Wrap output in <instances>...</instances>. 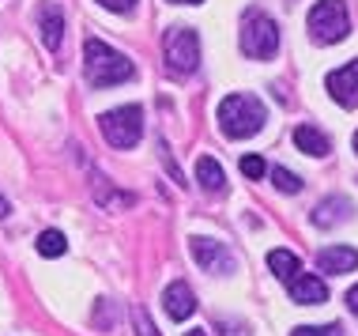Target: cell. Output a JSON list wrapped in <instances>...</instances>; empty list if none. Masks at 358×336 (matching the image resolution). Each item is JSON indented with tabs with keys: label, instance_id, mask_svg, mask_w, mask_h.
Here are the masks:
<instances>
[{
	"label": "cell",
	"instance_id": "8992f818",
	"mask_svg": "<svg viewBox=\"0 0 358 336\" xmlns=\"http://www.w3.org/2000/svg\"><path fill=\"white\" fill-rule=\"evenodd\" d=\"M162 50H166V69L173 76L196 72V64H200V38H196V31H189V27H173V31H166Z\"/></svg>",
	"mask_w": 358,
	"mask_h": 336
},
{
	"label": "cell",
	"instance_id": "cb8c5ba5",
	"mask_svg": "<svg viewBox=\"0 0 358 336\" xmlns=\"http://www.w3.org/2000/svg\"><path fill=\"white\" fill-rule=\"evenodd\" d=\"M347 306H351V314L358 318V284L351 287V291H347Z\"/></svg>",
	"mask_w": 358,
	"mask_h": 336
},
{
	"label": "cell",
	"instance_id": "9c48e42d",
	"mask_svg": "<svg viewBox=\"0 0 358 336\" xmlns=\"http://www.w3.org/2000/svg\"><path fill=\"white\" fill-rule=\"evenodd\" d=\"M287 291H290V299H294L298 306H321L328 302V287L321 276H313V272H298L294 280H287Z\"/></svg>",
	"mask_w": 358,
	"mask_h": 336
},
{
	"label": "cell",
	"instance_id": "d4e9b609",
	"mask_svg": "<svg viewBox=\"0 0 358 336\" xmlns=\"http://www.w3.org/2000/svg\"><path fill=\"white\" fill-rule=\"evenodd\" d=\"M8 216H12V204H8L4 197H0V219H8Z\"/></svg>",
	"mask_w": 358,
	"mask_h": 336
},
{
	"label": "cell",
	"instance_id": "603a6c76",
	"mask_svg": "<svg viewBox=\"0 0 358 336\" xmlns=\"http://www.w3.org/2000/svg\"><path fill=\"white\" fill-rule=\"evenodd\" d=\"M102 8H110V12H132L136 8V0H99Z\"/></svg>",
	"mask_w": 358,
	"mask_h": 336
},
{
	"label": "cell",
	"instance_id": "5b68a950",
	"mask_svg": "<svg viewBox=\"0 0 358 336\" xmlns=\"http://www.w3.org/2000/svg\"><path fill=\"white\" fill-rule=\"evenodd\" d=\"M347 31H351V15H347L343 0H321V4H313V12H309V34L317 42H324V46L343 42Z\"/></svg>",
	"mask_w": 358,
	"mask_h": 336
},
{
	"label": "cell",
	"instance_id": "7402d4cb",
	"mask_svg": "<svg viewBox=\"0 0 358 336\" xmlns=\"http://www.w3.org/2000/svg\"><path fill=\"white\" fill-rule=\"evenodd\" d=\"M264 159H260V155H245V159H241V174H245V178H264Z\"/></svg>",
	"mask_w": 358,
	"mask_h": 336
},
{
	"label": "cell",
	"instance_id": "5bb4252c",
	"mask_svg": "<svg viewBox=\"0 0 358 336\" xmlns=\"http://www.w3.org/2000/svg\"><path fill=\"white\" fill-rule=\"evenodd\" d=\"M91 189H94V197H99L102 208H132V204H136V197H132V193H121V189H113L110 181L99 174V170L91 174Z\"/></svg>",
	"mask_w": 358,
	"mask_h": 336
},
{
	"label": "cell",
	"instance_id": "ffe728a7",
	"mask_svg": "<svg viewBox=\"0 0 358 336\" xmlns=\"http://www.w3.org/2000/svg\"><path fill=\"white\" fill-rule=\"evenodd\" d=\"M132 325H136V336H159L155 321L148 318V310H132Z\"/></svg>",
	"mask_w": 358,
	"mask_h": 336
},
{
	"label": "cell",
	"instance_id": "d6986e66",
	"mask_svg": "<svg viewBox=\"0 0 358 336\" xmlns=\"http://www.w3.org/2000/svg\"><path fill=\"white\" fill-rule=\"evenodd\" d=\"M272 181H275L279 193H302V178L290 174L287 167H275V170H272Z\"/></svg>",
	"mask_w": 358,
	"mask_h": 336
},
{
	"label": "cell",
	"instance_id": "ba28073f",
	"mask_svg": "<svg viewBox=\"0 0 358 336\" xmlns=\"http://www.w3.org/2000/svg\"><path fill=\"white\" fill-rule=\"evenodd\" d=\"M324 91L332 94L340 106L355 110L358 106V61L343 64V69H336V72H328L324 76Z\"/></svg>",
	"mask_w": 358,
	"mask_h": 336
},
{
	"label": "cell",
	"instance_id": "9a60e30c",
	"mask_svg": "<svg viewBox=\"0 0 358 336\" xmlns=\"http://www.w3.org/2000/svg\"><path fill=\"white\" fill-rule=\"evenodd\" d=\"M294 144H298V151H306V155H313V159L332 151V140H328L321 129H313V125H298V129H294Z\"/></svg>",
	"mask_w": 358,
	"mask_h": 336
},
{
	"label": "cell",
	"instance_id": "3957f363",
	"mask_svg": "<svg viewBox=\"0 0 358 336\" xmlns=\"http://www.w3.org/2000/svg\"><path fill=\"white\" fill-rule=\"evenodd\" d=\"M241 53L253 57V61H272L279 53V27L260 8H249L241 19Z\"/></svg>",
	"mask_w": 358,
	"mask_h": 336
},
{
	"label": "cell",
	"instance_id": "7c38bea8",
	"mask_svg": "<svg viewBox=\"0 0 358 336\" xmlns=\"http://www.w3.org/2000/svg\"><path fill=\"white\" fill-rule=\"evenodd\" d=\"M162 306H166V314L173 321H185L192 310H196V295H192V287L185 280H173L166 291H162Z\"/></svg>",
	"mask_w": 358,
	"mask_h": 336
},
{
	"label": "cell",
	"instance_id": "e0dca14e",
	"mask_svg": "<svg viewBox=\"0 0 358 336\" xmlns=\"http://www.w3.org/2000/svg\"><path fill=\"white\" fill-rule=\"evenodd\" d=\"M268 272L287 284V280H294V276L302 272V261H298L290 249H272V253H268Z\"/></svg>",
	"mask_w": 358,
	"mask_h": 336
},
{
	"label": "cell",
	"instance_id": "7a4b0ae2",
	"mask_svg": "<svg viewBox=\"0 0 358 336\" xmlns=\"http://www.w3.org/2000/svg\"><path fill=\"white\" fill-rule=\"evenodd\" d=\"M264 121H268V110L257 94L238 91V94H227V99L219 102V129H222V136H230V140L257 136V132L264 129Z\"/></svg>",
	"mask_w": 358,
	"mask_h": 336
},
{
	"label": "cell",
	"instance_id": "2e32d148",
	"mask_svg": "<svg viewBox=\"0 0 358 336\" xmlns=\"http://www.w3.org/2000/svg\"><path fill=\"white\" fill-rule=\"evenodd\" d=\"M196 181H200V189H208V193H222V189H227V174H222V167L211 155L196 159Z\"/></svg>",
	"mask_w": 358,
	"mask_h": 336
},
{
	"label": "cell",
	"instance_id": "277c9868",
	"mask_svg": "<svg viewBox=\"0 0 358 336\" xmlns=\"http://www.w3.org/2000/svg\"><path fill=\"white\" fill-rule=\"evenodd\" d=\"M99 129H102V136H106L110 148L129 151V148H136L140 136H143V110L140 106L110 110V113H102V118H99Z\"/></svg>",
	"mask_w": 358,
	"mask_h": 336
},
{
	"label": "cell",
	"instance_id": "52a82bcc",
	"mask_svg": "<svg viewBox=\"0 0 358 336\" xmlns=\"http://www.w3.org/2000/svg\"><path fill=\"white\" fill-rule=\"evenodd\" d=\"M189 249H192V261H196L204 272H211V276H227V272H234V253H230V246L227 242H219V238H192L189 242Z\"/></svg>",
	"mask_w": 358,
	"mask_h": 336
},
{
	"label": "cell",
	"instance_id": "4fadbf2b",
	"mask_svg": "<svg viewBox=\"0 0 358 336\" xmlns=\"http://www.w3.org/2000/svg\"><path fill=\"white\" fill-rule=\"evenodd\" d=\"M351 219V200L347 197H328L313 208V223L317 227H340Z\"/></svg>",
	"mask_w": 358,
	"mask_h": 336
},
{
	"label": "cell",
	"instance_id": "8fae6325",
	"mask_svg": "<svg viewBox=\"0 0 358 336\" xmlns=\"http://www.w3.org/2000/svg\"><path fill=\"white\" fill-rule=\"evenodd\" d=\"M317 268L328 276H343V272H355L358 268V249L355 246H328L317 253Z\"/></svg>",
	"mask_w": 358,
	"mask_h": 336
},
{
	"label": "cell",
	"instance_id": "44dd1931",
	"mask_svg": "<svg viewBox=\"0 0 358 336\" xmlns=\"http://www.w3.org/2000/svg\"><path fill=\"white\" fill-rule=\"evenodd\" d=\"M290 336H340V325H302Z\"/></svg>",
	"mask_w": 358,
	"mask_h": 336
},
{
	"label": "cell",
	"instance_id": "ac0fdd59",
	"mask_svg": "<svg viewBox=\"0 0 358 336\" xmlns=\"http://www.w3.org/2000/svg\"><path fill=\"white\" fill-rule=\"evenodd\" d=\"M64 249H69V242H64L61 230H42V234H38V253L42 257H61Z\"/></svg>",
	"mask_w": 358,
	"mask_h": 336
},
{
	"label": "cell",
	"instance_id": "30bf717a",
	"mask_svg": "<svg viewBox=\"0 0 358 336\" xmlns=\"http://www.w3.org/2000/svg\"><path fill=\"white\" fill-rule=\"evenodd\" d=\"M38 31H42L45 50H61V38H64V12H61V4L45 0V4L38 8Z\"/></svg>",
	"mask_w": 358,
	"mask_h": 336
},
{
	"label": "cell",
	"instance_id": "83f0119b",
	"mask_svg": "<svg viewBox=\"0 0 358 336\" xmlns=\"http://www.w3.org/2000/svg\"><path fill=\"white\" fill-rule=\"evenodd\" d=\"M355 155H358V132H355Z\"/></svg>",
	"mask_w": 358,
	"mask_h": 336
},
{
	"label": "cell",
	"instance_id": "4316f807",
	"mask_svg": "<svg viewBox=\"0 0 358 336\" xmlns=\"http://www.w3.org/2000/svg\"><path fill=\"white\" fill-rule=\"evenodd\" d=\"M170 4H200V0H170Z\"/></svg>",
	"mask_w": 358,
	"mask_h": 336
},
{
	"label": "cell",
	"instance_id": "484cf974",
	"mask_svg": "<svg viewBox=\"0 0 358 336\" xmlns=\"http://www.w3.org/2000/svg\"><path fill=\"white\" fill-rule=\"evenodd\" d=\"M185 336H208V332H204V329H189Z\"/></svg>",
	"mask_w": 358,
	"mask_h": 336
},
{
	"label": "cell",
	"instance_id": "6da1fadb",
	"mask_svg": "<svg viewBox=\"0 0 358 336\" xmlns=\"http://www.w3.org/2000/svg\"><path fill=\"white\" fill-rule=\"evenodd\" d=\"M83 76L91 88H117V83H129L136 69L124 53H117L113 46L99 42V38H87L83 46Z\"/></svg>",
	"mask_w": 358,
	"mask_h": 336
}]
</instances>
